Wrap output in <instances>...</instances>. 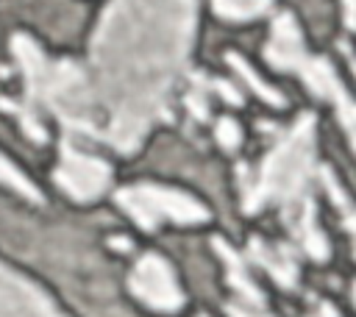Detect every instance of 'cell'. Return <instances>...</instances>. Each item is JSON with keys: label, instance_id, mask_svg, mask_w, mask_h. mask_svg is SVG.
Wrapping results in <instances>:
<instances>
[{"label": "cell", "instance_id": "obj_17", "mask_svg": "<svg viewBox=\"0 0 356 317\" xmlns=\"http://www.w3.org/2000/svg\"><path fill=\"white\" fill-rule=\"evenodd\" d=\"M309 317H339V314H337L334 306H328V303H317V311L309 314Z\"/></svg>", "mask_w": 356, "mask_h": 317}, {"label": "cell", "instance_id": "obj_8", "mask_svg": "<svg viewBox=\"0 0 356 317\" xmlns=\"http://www.w3.org/2000/svg\"><path fill=\"white\" fill-rule=\"evenodd\" d=\"M0 317H64L56 303L25 275L0 261Z\"/></svg>", "mask_w": 356, "mask_h": 317}, {"label": "cell", "instance_id": "obj_16", "mask_svg": "<svg viewBox=\"0 0 356 317\" xmlns=\"http://www.w3.org/2000/svg\"><path fill=\"white\" fill-rule=\"evenodd\" d=\"M225 311H228L231 317H270V314L264 311V306L256 309V306H245V303H225Z\"/></svg>", "mask_w": 356, "mask_h": 317}, {"label": "cell", "instance_id": "obj_18", "mask_svg": "<svg viewBox=\"0 0 356 317\" xmlns=\"http://www.w3.org/2000/svg\"><path fill=\"white\" fill-rule=\"evenodd\" d=\"M345 25L353 28V0H345Z\"/></svg>", "mask_w": 356, "mask_h": 317}, {"label": "cell", "instance_id": "obj_1", "mask_svg": "<svg viewBox=\"0 0 356 317\" xmlns=\"http://www.w3.org/2000/svg\"><path fill=\"white\" fill-rule=\"evenodd\" d=\"M195 22V0H111L106 6L86 70L100 142L131 153L153 122L170 117V92L186 67Z\"/></svg>", "mask_w": 356, "mask_h": 317}, {"label": "cell", "instance_id": "obj_15", "mask_svg": "<svg viewBox=\"0 0 356 317\" xmlns=\"http://www.w3.org/2000/svg\"><path fill=\"white\" fill-rule=\"evenodd\" d=\"M217 139H220L222 150H236V147H239V139H242L239 125H236L231 117H222V120L217 122Z\"/></svg>", "mask_w": 356, "mask_h": 317}, {"label": "cell", "instance_id": "obj_12", "mask_svg": "<svg viewBox=\"0 0 356 317\" xmlns=\"http://www.w3.org/2000/svg\"><path fill=\"white\" fill-rule=\"evenodd\" d=\"M228 64H231V67H234V70H236V72L245 78V83H248V86H250V89H253V92H256V95H259L264 103H270V106H284V97H281V95H278L273 86H267V83H264V81H261V78H259V75L250 70V64H245V61H242L236 53H228Z\"/></svg>", "mask_w": 356, "mask_h": 317}, {"label": "cell", "instance_id": "obj_2", "mask_svg": "<svg viewBox=\"0 0 356 317\" xmlns=\"http://www.w3.org/2000/svg\"><path fill=\"white\" fill-rule=\"evenodd\" d=\"M314 170V117L300 114L295 125L275 139L270 153L261 158L259 172L250 175L239 167L242 178V209L248 214L273 203L281 209V220L292 239L314 261L328 259V242L317 225L314 197L309 192V178Z\"/></svg>", "mask_w": 356, "mask_h": 317}, {"label": "cell", "instance_id": "obj_6", "mask_svg": "<svg viewBox=\"0 0 356 317\" xmlns=\"http://www.w3.org/2000/svg\"><path fill=\"white\" fill-rule=\"evenodd\" d=\"M53 178H56V184L70 197L86 203V200L100 197L108 189V184H111V167L100 156H92V153L75 147L64 136V142H61V164L56 167Z\"/></svg>", "mask_w": 356, "mask_h": 317}, {"label": "cell", "instance_id": "obj_14", "mask_svg": "<svg viewBox=\"0 0 356 317\" xmlns=\"http://www.w3.org/2000/svg\"><path fill=\"white\" fill-rule=\"evenodd\" d=\"M320 175H323V184H325V189H328L331 200L339 206V211H342V217H345V225H348V231H353V228H350V225H353V220H350V200H348V195L342 192V186H339L337 175H334L328 167H320Z\"/></svg>", "mask_w": 356, "mask_h": 317}, {"label": "cell", "instance_id": "obj_3", "mask_svg": "<svg viewBox=\"0 0 356 317\" xmlns=\"http://www.w3.org/2000/svg\"><path fill=\"white\" fill-rule=\"evenodd\" d=\"M11 53L25 78V103L17 106L11 100H0V108L14 111L33 142L47 139V131L39 125L36 117L39 108L56 114L61 125L72 133L92 139L100 136V117L83 67H78L70 58H47L39 50V44L25 33H14Z\"/></svg>", "mask_w": 356, "mask_h": 317}, {"label": "cell", "instance_id": "obj_5", "mask_svg": "<svg viewBox=\"0 0 356 317\" xmlns=\"http://www.w3.org/2000/svg\"><path fill=\"white\" fill-rule=\"evenodd\" d=\"M117 203L125 214H131L145 231L159 228L164 220L170 222H203L209 220V211L200 200H195L186 192L156 186V184H134L128 189L117 192Z\"/></svg>", "mask_w": 356, "mask_h": 317}, {"label": "cell", "instance_id": "obj_13", "mask_svg": "<svg viewBox=\"0 0 356 317\" xmlns=\"http://www.w3.org/2000/svg\"><path fill=\"white\" fill-rule=\"evenodd\" d=\"M0 184H6V186H11L14 192H19V195H25L28 200H33V203H39L42 200V192L31 184V178L25 175V172H19L3 153H0Z\"/></svg>", "mask_w": 356, "mask_h": 317}, {"label": "cell", "instance_id": "obj_11", "mask_svg": "<svg viewBox=\"0 0 356 317\" xmlns=\"http://www.w3.org/2000/svg\"><path fill=\"white\" fill-rule=\"evenodd\" d=\"M211 6L225 19H253L264 14L273 6V0H211Z\"/></svg>", "mask_w": 356, "mask_h": 317}, {"label": "cell", "instance_id": "obj_4", "mask_svg": "<svg viewBox=\"0 0 356 317\" xmlns=\"http://www.w3.org/2000/svg\"><path fill=\"white\" fill-rule=\"evenodd\" d=\"M264 56L275 70L298 72L303 78V83L317 97L331 100L337 106V114H339V122H342L345 133L353 136V100H350L348 89L342 86V81L337 78L334 67L325 58L306 53L298 22L289 11H284L273 19V31H270V42L264 44Z\"/></svg>", "mask_w": 356, "mask_h": 317}, {"label": "cell", "instance_id": "obj_7", "mask_svg": "<svg viewBox=\"0 0 356 317\" xmlns=\"http://www.w3.org/2000/svg\"><path fill=\"white\" fill-rule=\"evenodd\" d=\"M128 286L145 306L156 311H178L184 306V295H181V286L175 284L172 267L156 253H145L136 261L128 278Z\"/></svg>", "mask_w": 356, "mask_h": 317}, {"label": "cell", "instance_id": "obj_9", "mask_svg": "<svg viewBox=\"0 0 356 317\" xmlns=\"http://www.w3.org/2000/svg\"><path fill=\"white\" fill-rule=\"evenodd\" d=\"M250 256L256 259V264H261L273 281L284 289H295L298 286V261L289 253L286 245H267L261 239H250Z\"/></svg>", "mask_w": 356, "mask_h": 317}, {"label": "cell", "instance_id": "obj_10", "mask_svg": "<svg viewBox=\"0 0 356 317\" xmlns=\"http://www.w3.org/2000/svg\"><path fill=\"white\" fill-rule=\"evenodd\" d=\"M214 247H217L220 259H222V261H225V267H228V284H231V286H234V292L239 295V303L261 309V306H264V298H261L259 286L250 281V275H248V270H245L242 259L234 253V247H231L225 239H220V236H214Z\"/></svg>", "mask_w": 356, "mask_h": 317}]
</instances>
